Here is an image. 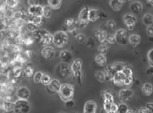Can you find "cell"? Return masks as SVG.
Masks as SVG:
<instances>
[{
    "mask_svg": "<svg viewBox=\"0 0 153 113\" xmlns=\"http://www.w3.org/2000/svg\"><path fill=\"white\" fill-rule=\"evenodd\" d=\"M133 95L134 91L128 88L123 89L119 92V98L122 103H125V102L128 101L130 98H132Z\"/></svg>",
    "mask_w": 153,
    "mask_h": 113,
    "instance_id": "cell-9",
    "label": "cell"
},
{
    "mask_svg": "<svg viewBox=\"0 0 153 113\" xmlns=\"http://www.w3.org/2000/svg\"><path fill=\"white\" fill-rule=\"evenodd\" d=\"M113 92H111V90H107L103 92V98L104 100H109V101L114 103V95L112 94Z\"/></svg>",
    "mask_w": 153,
    "mask_h": 113,
    "instance_id": "cell-36",
    "label": "cell"
},
{
    "mask_svg": "<svg viewBox=\"0 0 153 113\" xmlns=\"http://www.w3.org/2000/svg\"><path fill=\"white\" fill-rule=\"evenodd\" d=\"M14 16V12L11 8L7 9L4 12V16L7 18H12Z\"/></svg>",
    "mask_w": 153,
    "mask_h": 113,
    "instance_id": "cell-48",
    "label": "cell"
},
{
    "mask_svg": "<svg viewBox=\"0 0 153 113\" xmlns=\"http://www.w3.org/2000/svg\"><path fill=\"white\" fill-rule=\"evenodd\" d=\"M128 110V107L126 104L125 103H122L118 105V110L117 113H127Z\"/></svg>",
    "mask_w": 153,
    "mask_h": 113,
    "instance_id": "cell-40",
    "label": "cell"
},
{
    "mask_svg": "<svg viewBox=\"0 0 153 113\" xmlns=\"http://www.w3.org/2000/svg\"><path fill=\"white\" fill-rule=\"evenodd\" d=\"M105 81H112V78L114 76V75L117 73V72L112 68V65H107L106 69H105Z\"/></svg>",
    "mask_w": 153,
    "mask_h": 113,
    "instance_id": "cell-18",
    "label": "cell"
},
{
    "mask_svg": "<svg viewBox=\"0 0 153 113\" xmlns=\"http://www.w3.org/2000/svg\"><path fill=\"white\" fill-rule=\"evenodd\" d=\"M142 90H143V93L147 96H150L152 95L153 92V86L150 83H145L142 87Z\"/></svg>",
    "mask_w": 153,
    "mask_h": 113,
    "instance_id": "cell-27",
    "label": "cell"
},
{
    "mask_svg": "<svg viewBox=\"0 0 153 113\" xmlns=\"http://www.w3.org/2000/svg\"><path fill=\"white\" fill-rule=\"evenodd\" d=\"M28 4L30 6H35L40 4V0H28Z\"/></svg>",
    "mask_w": 153,
    "mask_h": 113,
    "instance_id": "cell-55",
    "label": "cell"
},
{
    "mask_svg": "<svg viewBox=\"0 0 153 113\" xmlns=\"http://www.w3.org/2000/svg\"><path fill=\"white\" fill-rule=\"evenodd\" d=\"M122 4L123 3H121L118 0H110V6L111 8L114 11H120L122 8Z\"/></svg>",
    "mask_w": 153,
    "mask_h": 113,
    "instance_id": "cell-30",
    "label": "cell"
},
{
    "mask_svg": "<svg viewBox=\"0 0 153 113\" xmlns=\"http://www.w3.org/2000/svg\"><path fill=\"white\" fill-rule=\"evenodd\" d=\"M75 38H76V41H77V42L79 43L85 42V40H86V37H85V36L83 34H81V33L78 34L77 35L75 36Z\"/></svg>",
    "mask_w": 153,
    "mask_h": 113,
    "instance_id": "cell-46",
    "label": "cell"
},
{
    "mask_svg": "<svg viewBox=\"0 0 153 113\" xmlns=\"http://www.w3.org/2000/svg\"><path fill=\"white\" fill-rule=\"evenodd\" d=\"M59 56L63 63H68V64L72 61V58H73V55L69 51H62L60 53Z\"/></svg>",
    "mask_w": 153,
    "mask_h": 113,
    "instance_id": "cell-17",
    "label": "cell"
},
{
    "mask_svg": "<svg viewBox=\"0 0 153 113\" xmlns=\"http://www.w3.org/2000/svg\"><path fill=\"white\" fill-rule=\"evenodd\" d=\"M52 8L49 5H46V6L43 7V18H45V19H49L52 16Z\"/></svg>",
    "mask_w": 153,
    "mask_h": 113,
    "instance_id": "cell-34",
    "label": "cell"
},
{
    "mask_svg": "<svg viewBox=\"0 0 153 113\" xmlns=\"http://www.w3.org/2000/svg\"><path fill=\"white\" fill-rule=\"evenodd\" d=\"M143 22L145 26H152L153 23V15L152 14L147 13L143 16Z\"/></svg>",
    "mask_w": 153,
    "mask_h": 113,
    "instance_id": "cell-25",
    "label": "cell"
},
{
    "mask_svg": "<svg viewBox=\"0 0 153 113\" xmlns=\"http://www.w3.org/2000/svg\"><path fill=\"white\" fill-rule=\"evenodd\" d=\"M3 110L7 112H10L14 111V103L10 101H6L3 103Z\"/></svg>",
    "mask_w": 153,
    "mask_h": 113,
    "instance_id": "cell-31",
    "label": "cell"
},
{
    "mask_svg": "<svg viewBox=\"0 0 153 113\" xmlns=\"http://www.w3.org/2000/svg\"><path fill=\"white\" fill-rule=\"evenodd\" d=\"M5 4L9 8H14L19 4V0H5Z\"/></svg>",
    "mask_w": 153,
    "mask_h": 113,
    "instance_id": "cell-41",
    "label": "cell"
},
{
    "mask_svg": "<svg viewBox=\"0 0 153 113\" xmlns=\"http://www.w3.org/2000/svg\"><path fill=\"white\" fill-rule=\"evenodd\" d=\"M117 110H118V105L116 104L115 103H112L110 107V113H117Z\"/></svg>",
    "mask_w": 153,
    "mask_h": 113,
    "instance_id": "cell-52",
    "label": "cell"
},
{
    "mask_svg": "<svg viewBox=\"0 0 153 113\" xmlns=\"http://www.w3.org/2000/svg\"><path fill=\"white\" fill-rule=\"evenodd\" d=\"M109 44H110V43H109L107 41H105V42L103 43H101V44H100L99 45V47H98V51L100 52V54L105 55V54H107V51H108L109 46H110Z\"/></svg>",
    "mask_w": 153,
    "mask_h": 113,
    "instance_id": "cell-28",
    "label": "cell"
},
{
    "mask_svg": "<svg viewBox=\"0 0 153 113\" xmlns=\"http://www.w3.org/2000/svg\"><path fill=\"white\" fill-rule=\"evenodd\" d=\"M88 13H89V9L88 7H85L82 10L80 11L79 15H78V20L76 21V26L77 29H82L85 28V26L88 24L89 19H88Z\"/></svg>",
    "mask_w": 153,
    "mask_h": 113,
    "instance_id": "cell-4",
    "label": "cell"
},
{
    "mask_svg": "<svg viewBox=\"0 0 153 113\" xmlns=\"http://www.w3.org/2000/svg\"><path fill=\"white\" fill-rule=\"evenodd\" d=\"M29 13L32 17H37V16H42L43 15V7L41 5H35V6H30L28 9Z\"/></svg>",
    "mask_w": 153,
    "mask_h": 113,
    "instance_id": "cell-11",
    "label": "cell"
},
{
    "mask_svg": "<svg viewBox=\"0 0 153 113\" xmlns=\"http://www.w3.org/2000/svg\"><path fill=\"white\" fill-rule=\"evenodd\" d=\"M30 111V105L27 100L19 99L14 103V112L15 113H28Z\"/></svg>",
    "mask_w": 153,
    "mask_h": 113,
    "instance_id": "cell-5",
    "label": "cell"
},
{
    "mask_svg": "<svg viewBox=\"0 0 153 113\" xmlns=\"http://www.w3.org/2000/svg\"><path fill=\"white\" fill-rule=\"evenodd\" d=\"M147 59H148L149 64L153 68V48L150 49L147 53Z\"/></svg>",
    "mask_w": 153,
    "mask_h": 113,
    "instance_id": "cell-44",
    "label": "cell"
},
{
    "mask_svg": "<svg viewBox=\"0 0 153 113\" xmlns=\"http://www.w3.org/2000/svg\"><path fill=\"white\" fill-rule=\"evenodd\" d=\"M52 78H51L50 76H49L48 74L43 73L42 78L41 80V83L43 84L44 85H48L50 84V83L52 81Z\"/></svg>",
    "mask_w": 153,
    "mask_h": 113,
    "instance_id": "cell-38",
    "label": "cell"
},
{
    "mask_svg": "<svg viewBox=\"0 0 153 113\" xmlns=\"http://www.w3.org/2000/svg\"><path fill=\"white\" fill-rule=\"evenodd\" d=\"M130 10L132 12L137 14H140L143 12V4L140 1H133L130 5Z\"/></svg>",
    "mask_w": 153,
    "mask_h": 113,
    "instance_id": "cell-21",
    "label": "cell"
},
{
    "mask_svg": "<svg viewBox=\"0 0 153 113\" xmlns=\"http://www.w3.org/2000/svg\"><path fill=\"white\" fill-rule=\"evenodd\" d=\"M95 62L97 64L101 67H105L107 65V58L103 54H98L95 57Z\"/></svg>",
    "mask_w": 153,
    "mask_h": 113,
    "instance_id": "cell-24",
    "label": "cell"
},
{
    "mask_svg": "<svg viewBox=\"0 0 153 113\" xmlns=\"http://www.w3.org/2000/svg\"><path fill=\"white\" fill-rule=\"evenodd\" d=\"M42 76L43 73L42 72H40V71H38V72L35 73L33 76L34 83H36V84H39V83H41V80L42 78Z\"/></svg>",
    "mask_w": 153,
    "mask_h": 113,
    "instance_id": "cell-39",
    "label": "cell"
},
{
    "mask_svg": "<svg viewBox=\"0 0 153 113\" xmlns=\"http://www.w3.org/2000/svg\"><path fill=\"white\" fill-rule=\"evenodd\" d=\"M97 104L92 100H89L85 104L84 113H96Z\"/></svg>",
    "mask_w": 153,
    "mask_h": 113,
    "instance_id": "cell-16",
    "label": "cell"
},
{
    "mask_svg": "<svg viewBox=\"0 0 153 113\" xmlns=\"http://www.w3.org/2000/svg\"><path fill=\"white\" fill-rule=\"evenodd\" d=\"M40 43L44 46H47V45H50L51 43H53V35L48 33L46 35H45L39 40Z\"/></svg>",
    "mask_w": 153,
    "mask_h": 113,
    "instance_id": "cell-19",
    "label": "cell"
},
{
    "mask_svg": "<svg viewBox=\"0 0 153 113\" xmlns=\"http://www.w3.org/2000/svg\"><path fill=\"white\" fill-rule=\"evenodd\" d=\"M82 61L80 58H76L71 65V71L73 74L74 79L76 80L79 85L82 84Z\"/></svg>",
    "mask_w": 153,
    "mask_h": 113,
    "instance_id": "cell-3",
    "label": "cell"
},
{
    "mask_svg": "<svg viewBox=\"0 0 153 113\" xmlns=\"http://www.w3.org/2000/svg\"><path fill=\"white\" fill-rule=\"evenodd\" d=\"M123 73L125 74L126 77H133V72H132V69L130 68H125L124 69Z\"/></svg>",
    "mask_w": 153,
    "mask_h": 113,
    "instance_id": "cell-47",
    "label": "cell"
},
{
    "mask_svg": "<svg viewBox=\"0 0 153 113\" xmlns=\"http://www.w3.org/2000/svg\"><path fill=\"white\" fill-rule=\"evenodd\" d=\"M125 78H126V76L123 72L117 73L112 78V82H113L114 85H117V86H124V81H125Z\"/></svg>",
    "mask_w": 153,
    "mask_h": 113,
    "instance_id": "cell-13",
    "label": "cell"
},
{
    "mask_svg": "<svg viewBox=\"0 0 153 113\" xmlns=\"http://www.w3.org/2000/svg\"><path fill=\"white\" fill-rule=\"evenodd\" d=\"M146 33L149 37L152 38L153 37V26H147L146 29Z\"/></svg>",
    "mask_w": 153,
    "mask_h": 113,
    "instance_id": "cell-53",
    "label": "cell"
},
{
    "mask_svg": "<svg viewBox=\"0 0 153 113\" xmlns=\"http://www.w3.org/2000/svg\"><path fill=\"white\" fill-rule=\"evenodd\" d=\"M138 112H139V113H150V111H149V110L146 107H141Z\"/></svg>",
    "mask_w": 153,
    "mask_h": 113,
    "instance_id": "cell-57",
    "label": "cell"
},
{
    "mask_svg": "<svg viewBox=\"0 0 153 113\" xmlns=\"http://www.w3.org/2000/svg\"><path fill=\"white\" fill-rule=\"evenodd\" d=\"M58 93L59 95L61 100L65 103L67 100H72L74 93V87L73 85L65 83L61 85Z\"/></svg>",
    "mask_w": 153,
    "mask_h": 113,
    "instance_id": "cell-1",
    "label": "cell"
},
{
    "mask_svg": "<svg viewBox=\"0 0 153 113\" xmlns=\"http://www.w3.org/2000/svg\"><path fill=\"white\" fill-rule=\"evenodd\" d=\"M137 21V17L132 14H127L123 16V21L125 26L130 31H132L135 26Z\"/></svg>",
    "mask_w": 153,
    "mask_h": 113,
    "instance_id": "cell-7",
    "label": "cell"
},
{
    "mask_svg": "<svg viewBox=\"0 0 153 113\" xmlns=\"http://www.w3.org/2000/svg\"><path fill=\"white\" fill-rule=\"evenodd\" d=\"M68 34L65 31H58L53 34V44L57 48H63L68 43Z\"/></svg>",
    "mask_w": 153,
    "mask_h": 113,
    "instance_id": "cell-2",
    "label": "cell"
},
{
    "mask_svg": "<svg viewBox=\"0 0 153 113\" xmlns=\"http://www.w3.org/2000/svg\"><path fill=\"white\" fill-rule=\"evenodd\" d=\"M62 84L57 79H52L47 86V90L52 92H59Z\"/></svg>",
    "mask_w": 153,
    "mask_h": 113,
    "instance_id": "cell-15",
    "label": "cell"
},
{
    "mask_svg": "<svg viewBox=\"0 0 153 113\" xmlns=\"http://www.w3.org/2000/svg\"><path fill=\"white\" fill-rule=\"evenodd\" d=\"M32 21L36 25V26L40 27L43 25L44 22H45V20H44V18L42 16H37V17L32 18Z\"/></svg>",
    "mask_w": 153,
    "mask_h": 113,
    "instance_id": "cell-37",
    "label": "cell"
},
{
    "mask_svg": "<svg viewBox=\"0 0 153 113\" xmlns=\"http://www.w3.org/2000/svg\"><path fill=\"white\" fill-rule=\"evenodd\" d=\"M107 28H108L109 29H110V30H112V31L115 30L116 23L114 22V21H112V20H109V21L107 22Z\"/></svg>",
    "mask_w": 153,
    "mask_h": 113,
    "instance_id": "cell-50",
    "label": "cell"
},
{
    "mask_svg": "<svg viewBox=\"0 0 153 113\" xmlns=\"http://www.w3.org/2000/svg\"><path fill=\"white\" fill-rule=\"evenodd\" d=\"M48 33H50V32H49L48 31L45 30V29H39L37 31H36L35 32L33 33V36H34V38H35V39L40 40L44 36L46 35V34H48Z\"/></svg>",
    "mask_w": 153,
    "mask_h": 113,
    "instance_id": "cell-32",
    "label": "cell"
},
{
    "mask_svg": "<svg viewBox=\"0 0 153 113\" xmlns=\"http://www.w3.org/2000/svg\"><path fill=\"white\" fill-rule=\"evenodd\" d=\"M95 77L98 81L100 83H103L105 81V73L102 71H98L96 73Z\"/></svg>",
    "mask_w": 153,
    "mask_h": 113,
    "instance_id": "cell-42",
    "label": "cell"
},
{
    "mask_svg": "<svg viewBox=\"0 0 153 113\" xmlns=\"http://www.w3.org/2000/svg\"><path fill=\"white\" fill-rule=\"evenodd\" d=\"M39 29V27L36 26V25L34 24V23L32 22V21H27V29L30 32L32 33V34H33L34 32H35L36 31H37Z\"/></svg>",
    "mask_w": 153,
    "mask_h": 113,
    "instance_id": "cell-35",
    "label": "cell"
},
{
    "mask_svg": "<svg viewBox=\"0 0 153 113\" xmlns=\"http://www.w3.org/2000/svg\"><path fill=\"white\" fill-rule=\"evenodd\" d=\"M146 107L148 109L150 112L153 113V103H148L146 104Z\"/></svg>",
    "mask_w": 153,
    "mask_h": 113,
    "instance_id": "cell-56",
    "label": "cell"
},
{
    "mask_svg": "<svg viewBox=\"0 0 153 113\" xmlns=\"http://www.w3.org/2000/svg\"><path fill=\"white\" fill-rule=\"evenodd\" d=\"M62 0H47V4L52 10H59L62 6Z\"/></svg>",
    "mask_w": 153,
    "mask_h": 113,
    "instance_id": "cell-26",
    "label": "cell"
},
{
    "mask_svg": "<svg viewBox=\"0 0 153 113\" xmlns=\"http://www.w3.org/2000/svg\"><path fill=\"white\" fill-rule=\"evenodd\" d=\"M146 73L147 76H150V75L153 74V68L152 67H150L149 68H147V70H146Z\"/></svg>",
    "mask_w": 153,
    "mask_h": 113,
    "instance_id": "cell-58",
    "label": "cell"
},
{
    "mask_svg": "<svg viewBox=\"0 0 153 113\" xmlns=\"http://www.w3.org/2000/svg\"><path fill=\"white\" fill-rule=\"evenodd\" d=\"M24 73H25V76H27V77L30 78L32 76H34V70L31 67H27V68H25L24 70Z\"/></svg>",
    "mask_w": 153,
    "mask_h": 113,
    "instance_id": "cell-43",
    "label": "cell"
},
{
    "mask_svg": "<svg viewBox=\"0 0 153 113\" xmlns=\"http://www.w3.org/2000/svg\"><path fill=\"white\" fill-rule=\"evenodd\" d=\"M74 105V102L73 100H67V102H65V107H67V108H72Z\"/></svg>",
    "mask_w": 153,
    "mask_h": 113,
    "instance_id": "cell-54",
    "label": "cell"
},
{
    "mask_svg": "<svg viewBox=\"0 0 153 113\" xmlns=\"http://www.w3.org/2000/svg\"><path fill=\"white\" fill-rule=\"evenodd\" d=\"M54 54H55V51L53 47L47 45V46H45L41 51V55L45 60H50L54 58Z\"/></svg>",
    "mask_w": 153,
    "mask_h": 113,
    "instance_id": "cell-10",
    "label": "cell"
},
{
    "mask_svg": "<svg viewBox=\"0 0 153 113\" xmlns=\"http://www.w3.org/2000/svg\"><path fill=\"white\" fill-rule=\"evenodd\" d=\"M147 1L150 4L153 5V0H147Z\"/></svg>",
    "mask_w": 153,
    "mask_h": 113,
    "instance_id": "cell-60",
    "label": "cell"
},
{
    "mask_svg": "<svg viewBox=\"0 0 153 113\" xmlns=\"http://www.w3.org/2000/svg\"><path fill=\"white\" fill-rule=\"evenodd\" d=\"M127 113H138L137 111L136 110H128Z\"/></svg>",
    "mask_w": 153,
    "mask_h": 113,
    "instance_id": "cell-59",
    "label": "cell"
},
{
    "mask_svg": "<svg viewBox=\"0 0 153 113\" xmlns=\"http://www.w3.org/2000/svg\"><path fill=\"white\" fill-rule=\"evenodd\" d=\"M100 18V10L91 9L89 10L88 19L90 22H94Z\"/></svg>",
    "mask_w": 153,
    "mask_h": 113,
    "instance_id": "cell-20",
    "label": "cell"
},
{
    "mask_svg": "<svg viewBox=\"0 0 153 113\" xmlns=\"http://www.w3.org/2000/svg\"><path fill=\"white\" fill-rule=\"evenodd\" d=\"M17 95L19 99L27 100L30 97V91L26 87H21L18 89Z\"/></svg>",
    "mask_w": 153,
    "mask_h": 113,
    "instance_id": "cell-14",
    "label": "cell"
},
{
    "mask_svg": "<svg viewBox=\"0 0 153 113\" xmlns=\"http://www.w3.org/2000/svg\"><path fill=\"white\" fill-rule=\"evenodd\" d=\"M59 113H65V112H59Z\"/></svg>",
    "mask_w": 153,
    "mask_h": 113,
    "instance_id": "cell-62",
    "label": "cell"
},
{
    "mask_svg": "<svg viewBox=\"0 0 153 113\" xmlns=\"http://www.w3.org/2000/svg\"><path fill=\"white\" fill-rule=\"evenodd\" d=\"M19 17L20 19H22L24 21H30L32 20V16L30 15V13H29L28 10L27 11H25L22 10L19 12Z\"/></svg>",
    "mask_w": 153,
    "mask_h": 113,
    "instance_id": "cell-29",
    "label": "cell"
},
{
    "mask_svg": "<svg viewBox=\"0 0 153 113\" xmlns=\"http://www.w3.org/2000/svg\"><path fill=\"white\" fill-rule=\"evenodd\" d=\"M112 66L117 73L123 72L124 69L126 68L125 63H122V62H117V63H114L112 65Z\"/></svg>",
    "mask_w": 153,
    "mask_h": 113,
    "instance_id": "cell-33",
    "label": "cell"
},
{
    "mask_svg": "<svg viewBox=\"0 0 153 113\" xmlns=\"http://www.w3.org/2000/svg\"><path fill=\"white\" fill-rule=\"evenodd\" d=\"M128 42L134 47H136L141 43V37L138 34H131L128 38Z\"/></svg>",
    "mask_w": 153,
    "mask_h": 113,
    "instance_id": "cell-22",
    "label": "cell"
},
{
    "mask_svg": "<svg viewBox=\"0 0 153 113\" xmlns=\"http://www.w3.org/2000/svg\"><path fill=\"white\" fill-rule=\"evenodd\" d=\"M106 41L110 44H113L115 43V37H114V34H107Z\"/></svg>",
    "mask_w": 153,
    "mask_h": 113,
    "instance_id": "cell-51",
    "label": "cell"
},
{
    "mask_svg": "<svg viewBox=\"0 0 153 113\" xmlns=\"http://www.w3.org/2000/svg\"><path fill=\"white\" fill-rule=\"evenodd\" d=\"M65 28L69 32L72 33L73 36H76L78 34L76 33V30H77V26H76V21L74 18H69L67 19L65 21Z\"/></svg>",
    "mask_w": 153,
    "mask_h": 113,
    "instance_id": "cell-8",
    "label": "cell"
},
{
    "mask_svg": "<svg viewBox=\"0 0 153 113\" xmlns=\"http://www.w3.org/2000/svg\"><path fill=\"white\" fill-rule=\"evenodd\" d=\"M115 41L118 44L125 45L128 43V38H127V32L125 29H120L116 31L114 33Z\"/></svg>",
    "mask_w": 153,
    "mask_h": 113,
    "instance_id": "cell-6",
    "label": "cell"
},
{
    "mask_svg": "<svg viewBox=\"0 0 153 113\" xmlns=\"http://www.w3.org/2000/svg\"><path fill=\"white\" fill-rule=\"evenodd\" d=\"M87 45L90 48H94L95 47V41L92 37H89L87 40Z\"/></svg>",
    "mask_w": 153,
    "mask_h": 113,
    "instance_id": "cell-45",
    "label": "cell"
},
{
    "mask_svg": "<svg viewBox=\"0 0 153 113\" xmlns=\"http://www.w3.org/2000/svg\"><path fill=\"white\" fill-rule=\"evenodd\" d=\"M94 34L100 42L103 43L106 41L107 33L103 30H94Z\"/></svg>",
    "mask_w": 153,
    "mask_h": 113,
    "instance_id": "cell-23",
    "label": "cell"
},
{
    "mask_svg": "<svg viewBox=\"0 0 153 113\" xmlns=\"http://www.w3.org/2000/svg\"><path fill=\"white\" fill-rule=\"evenodd\" d=\"M118 1H120V2H121V3H125V1H127V0H118Z\"/></svg>",
    "mask_w": 153,
    "mask_h": 113,
    "instance_id": "cell-61",
    "label": "cell"
},
{
    "mask_svg": "<svg viewBox=\"0 0 153 113\" xmlns=\"http://www.w3.org/2000/svg\"><path fill=\"white\" fill-rule=\"evenodd\" d=\"M59 73L61 77L67 78L72 71H71V66L69 65L68 63H62L59 65Z\"/></svg>",
    "mask_w": 153,
    "mask_h": 113,
    "instance_id": "cell-12",
    "label": "cell"
},
{
    "mask_svg": "<svg viewBox=\"0 0 153 113\" xmlns=\"http://www.w3.org/2000/svg\"><path fill=\"white\" fill-rule=\"evenodd\" d=\"M134 77H126L124 81V85L125 86H130L133 83Z\"/></svg>",
    "mask_w": 153,
    "mask_h": 113,
    "instance_id": "cell-49",
    "label": "cell"
}]
</instances>
